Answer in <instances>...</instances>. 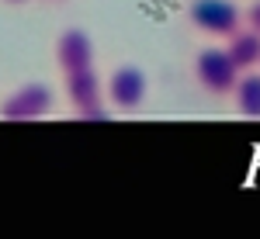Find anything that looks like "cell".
I'll return each mask as SVG.
<instances>
[{
	"mask_svg": "<svg viewBox=\"0 0 260 239\" xmlns=\"http://www.w3.org/2000/svg\"><path fill=\"white\" fill-rule=\"evenodd\" d=\"M66 97L73 104V115L83 121H98L108 115L104 108V90H101V77L94 73V66H83V70H66Z\"/></svg>",
	"mask_w": 260,
	"mask_h": 239,
	"instance_id": "6da1fadb",
	"label": "cell"
},
{
	"mask_svg": "<svg viewBox=\"0 0 260 239\" xmlns=\"http://www.w3.org/2000/svg\"><path fill=\"white\" fill-rule=\"evenodd\" d=\"M187 18L191 24L205 31V35H215V39H229L233 31H240V7L233 0H194L187 7Z\"/></svg>",
	"mask_w": 260,
	"mask_h": 239,
	"instance_id": "7a4b0ae2",
	"label": "cell"
},
{
	"mask_svg": "<svg viewBox=\"0 0 260 239\" xmlns=\"http://www.w3.org/2000/svg\"><path fill=\"white\" fill-rule=\"evenodd\" d=\"M240 73L243 70L229 59L225 49H205V52H198V59H194V77H198V83L208 94H215V97L233 94Z\"/></svg>",
	"mask_w": 260,
	"mask_h": 239,
	"instance_id": "3957f363",
	"label": "cell"
},
{
	"mask_svg": "<svg viewBox=\"0 0 260 239\" xmlns=\"http://www.w3.org/2000/svg\"><path fill=\"white\" fill-rule=\"evenodd\" d=\"M52 111V90L45 83H24L14 94L0 100V118L7 121H35Z\"/></svg>",
	"mask_w": 260,
	"mask_h": 239,
	"instance_id": "277c9868",
	"label": "cell"
},
{
	"mask_svg": "<svg viewBox=\"0 0 260 239\" xmlns=\"http://www.w3.org/2000/svg\"><path fill=\"white\" fill-rule=\"evenodd\" d=\"M108 100L118 111H136L146 100V73L139 66H132V62L118 66L111 73V80H108Z\"/></svg>",
	"mask_w": 260,
	"mask_h": 239,
	"instance_id": "5b68a950",
	"label": "cell"
},
{
	"mask_svg": "<svg viewBox=\"0 0 260 239\" xmlns=\"http://www.w3.org/2000/svg\"><path fill=\"white\" fill-rule=\"evenodd\" d=\"M56 59H59L62 73L66 70H83V66H94V42L87 31L80 28H70L62 31L59 42H56Z\"/></svg>",
	"mask_w": 260,
	"mask_h": 239,
	"instance_id": "8992f818",
	"label": "cell"
},
{
	"mask_svg": "<svg viewBox=\"0 0 260 239\" xmlns=\"http://www.w3.org/2000/svg\"><path fill=\"white\" fill-rule=\"evenodd\" d=\"M225 52H229V59L236 62L240 70H253L260 62V35L253 28H246V31H233L229 35V45H225Z\"/></svg>",
	"mask_w": 260,
	"mask_h": 239,
	"instance_id": "52a82bcc",
	"label": "cell"
},
{
	"mask_svg": "<svg viewBox=\"0 0 260 239\" xmlns=\"http://www.w3.org/2000/svg\"><path fill=\"white\" fill-rule=\"evenodd\" d=\"M233 94H236V111L243 118H260V73H246V77L240 73Z\"/></svg>",
	"mask_w": 260,
	"mask_h": 239,
	"instance_id": "ba28073f",
	"label": "cell"
},
{
	"mask_svg": "<svg viewBox=\"0 0 260 239\" xmlns=\"http://www.w3.org/2000/svg\"><path fill=\"white\" fill-rule=\"evenodd\" d=\"M246 21H250V28L260 35V0H257V4H250V14H246Z\"/></svg>",
	"mask_w": 260,
	"mask_h": 239,
	"instance_id": "9c48e42d",
	"label": "cell"
},
{
	"mask_svg": "<svg viewBox=\"0 0 260 239\" xmlns=\"http://www.w3.org/2000/svg\"><path fill=\"white\" fill-rule=\"evenodd\" d=\"M7 4H24V0H7Z\"/></svg>",
	"mask_w": 260,
	"mask_h": 239,
	"instance_id": "30bf717a",
	"label": "cell"
}]
</instances>
